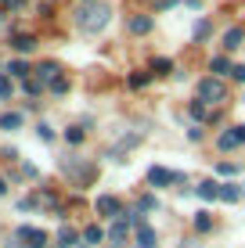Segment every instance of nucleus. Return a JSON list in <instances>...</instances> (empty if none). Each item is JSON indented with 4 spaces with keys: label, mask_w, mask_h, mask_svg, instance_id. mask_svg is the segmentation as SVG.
Listing matches in <instances>:
<instances>
[{
    "label": "nucleus",
    "mask_w": 245,
    "mask_h": 248,
    "mask_svg": "<svg viewBox=\"0 0 245 248\" xmlns=\"http://www.w3.org/2000/svg\"><path fill=\"white\" fill-rule=\"evenodd\" d=\"M198 194H202L206 202H213V198H220V187H216L213 180H202V184H198Z\"/></svg>",
    "instance_id": "nucleus-15"
},
{
    "label": "nucleus",
    "mask_w": 245,
    "mask_h": 248,
    "mask_svg": "<svg viewBox=\"0 0 245 248\" xmlns=\"http://www.w3.org/2000/svg\"><path fill=\"white\" fill-rule=\"evenodd\" d=\"M184 176L180 173H170V169H163V166H151L148 169V184L151 187H166V184H180Z\"/></svg>",
    "instance_id": "nucleus-3"
},
{
    "label": "nucleus",
    "mask_w": 245,
    "mask_h": 248,
    "mask_svg": "<svg viewBox=\"0 0 245 248\" xmlns=\"http://www.w3.org/2000/svg\"><path fill=\"white\" fill-rule=\"evenodd\" d=\"M11 47L18 50V54H29V50L36 47V36H29V32H22V36H15V40H11Z\"/></svg>",
    "instance_id": "nucleus-8"
},
{
    "label": "nucleus",
    "mask_w": 245,
    "mask_h": 248,
    "mask_svg": "<svg viewBox=\"0 0 245 248\" xmlns=\"http://www.w3.org/2000/svg\"><path fill=\"white\" fill-rule=\"evenodd\" d=\"M216 173H220V176H234V173H238V166H227V162H220V166H216Z\"/></svg>",
    "instance_id": "nucleus-27"
},
{
    "label": "nucleus",
    "mask_w": 245,
    "mask_h": 248,
    "mask_svg": "<svg viewBox=\"0 0 245 248\" xmlns=\"http://www.w3.org/2000/svg\"><path fill=\"white\" fill-rule=\"evenodd\" d=\"M108 7L105 4H90V7H83L80 15H76V22H80V29L83 32H98V29H105L108 25Z\"/></svg>",
    "instance_id": "nucleus-1"
},
{
    "label": "nucleus",
    "mask_w": 245,
    "mask_h": 248,
    "mask_svg": "<svg viewBox=\"0 0 245 248\" xmlns=\"http://www.w3.org/2000/svg\"><path fill=\"white\" fill-rule=\"evenodd\" d=\"M50 90H54V93H65V90H69V79H65V76H58V79L50 83Z\"/></svg>",
    "instance_id": "nucleus-23"
},
{
    "label": "nucleus",
    "mask_w": 245,
    "mask_h": 248,
    "mask_svg": "<svg viewBox=\"0 0 245 248\" xmlns=\"http://www.w3.org/2000/svg\"><path fill=\"white\" fill-rule=\"evenodd\" d=\"M40 90H44V83H40V79H25V93H40Z\"/></svg>",
    "instance_id": "nucleus-26"
},
{
    "label": "nucleus",
    "mask_w": 245,
    "mask_h": 248,
    "mask_svg": "<svg viewBox=\"0 0 245 248\" xmlns=\"http://www.w3.org/2000/svg\"><path fill=\"white\" fill-rule=\"evenodd\" d=\"M0 4H4V7H18L22 0H0Z\"/></svg>",
    "instance_id": "nucleus-31"
},
{
    "label": "nucleus",
    "mask_w": 245,
    "mask_h": 248,
    "mask_svg": "<svg viewBox=\"0 0 245 248\" xmlns=\"http://www.w3.org/2000/svg\"><path fill=\"white\" fill-rule=\"evenodd\" d=\"M65 140H69V144H80V140H83V130H80V126H69V130H65Z\"/></svg>",
    "instance_id": "nucleus-22"
},
{
    "label": "nucleus",
    "mask_w": 245,
    "mask_h": 248,
    "mask_svg": "<svg viewBox=\"0 0 245 248\" xmlns=\"http://www.w3.org/2000/svg\"><path fill=\"white\" fill-rule=\"evenodd\" d=\"M231 76H234L238 83H245V65H234V72H231Z\"/></svg>",
    "instance_id": "nucleus-30"
},
{
    "label": "nucleus",
    "mask_w": 245,
    "mask_h": 248,
    "mask_svg": "<svg viewBox=\"0 0 245 248\" xmlns=\"http://www.w3.org/2000/svg\"><path fill=\"white\" fill-rule=\"evenodd\" d=\"M145 83H148V72H133L130 76V87H145Z\"/></svg>",
    "instance_id": "nucleus-25"
},
{
    "label": "nucleus",
    "mask_w": 245,
    "mask_h": 248,
    "mask_svg": "<svg viewBox=\"0 0 245 248\" xmlns=\"http://www.w3.org/2000/svg\"><path fill=\"white\" fill-rule=\"evenodd\" d=\"M234 130H238V137H242V144H245V126H234Z\"/></svg>",
    "instance_id": "nucleus-32"
},
{
    "label": "nucleus",
    "mask_w": 245,
    "mask_h": 248,
    "mask_svg": "<svg viewBox=\"0 0 245 248\" xmlns=\"http://www.w3.org/2000/svg\"><path fill=\"white\" fill-rule=\"evenodd\" d=\"M36 72H40V83H54V79H58V65H54V62H44Z\"/></svg>",
    "instance_id": "nucleus-12"
},
{
    "label": "nucleus",
    "mask_w": 245,
    "mask_h": 248,
    "mask_svg": "<svg viewBox=\"0 0 245 248\" xmlns=\"http://www.w3.org/2000/svg\"><path fill=\"white\" fill-rule=\"evenodd\" d=\"M209 36V22H195V40H206Z\"/></svg>",
    "instance_id": "nucleus-24"
},
{
    "label": "nucleus",
    "mask_w": 245,
    "mask_h": 248,
    "mask_svg": "<svg viewBox=\"0 0 245 248\" xmlns=\"http://www.w3.org/2000/svg\"><path fill=\"white\" fill-rule=\"evenodd\" d=\"M0 97H11V79L7 76H0Z\"/></svg>",
    "instance_id": "nucleus-28"
},
{
    "label": "nucleus",
    "mask_w": 245,
    "mask_h": 248,
    "mask_svg": "<svg viewBox=\"0 0 245 248\" xmlns=\"http://www.w3.org/2000/svg\"><path fill=\"white\" fill-rule=\"evenodd\" d=\"M0 194H7V184H4V180H0Z\"/></svg>",
    "instance_id": "nucleus-33"
},
{
    "label": "nucleus",
    "mask_w": 245,
    "mask_h": 248,
    "mask_svg": "<svg viewBox=\"0 0 245 248\" xmlns=\"http://www.w3.org/2000/svg\"><path fill=\"white\" fill-rule=\"evenodd\" d=\"M209 68H213V76H227V72H234V65L227 62L224 54H220V58H213V62H209Z\"/></svg>",
    "instance_id": "nucleus-14"
},
{
    "label": "nucleus",
    "mask_w": 245,
    "mask_h": 248,
    "mask_svg": "<svg viewBox=\"0 0 245 248\" xmlns=\"http://www.w3.org/2000/svg\"><path fill=\"white\" fill-rule=\"evenodd\" d=\"M220 198H224V202H238V198H242V191H238L234 184H224V187H220Z\"/></svg>",
    "instance_id": "nucleus-19"
},
{
    "label": "nucleus",
    "mask_w": 245,
    "mask_h": 248,
    "mask_svg": "<svg viewBox=\"0 0 245 248\" xmlns=\"http://www.w3.org/2000/svg\"><path fill=\"white\" fill-rule=\"evenodd\" d=\"M191 115H195V119H209V112H206V108L198 105V101H195V105H191Z\"/></svg>",
    "instance_id": "nucleus-29"
},
{
    "label": "nucleus",
    "mask_w": 245,
    "mask_h": 248,
    "mask_svg": "<svg viewBox=\"0 0 245 248\" xmlns=\"http://www.w3.org/2000/svg\"><path fill=\"white\" fill-rule=\"evenodd\" d=\"M15 237H18V241H29V248H44L47 245V234H44V230H36V227H18V230H15Z\"/></svg>",
    "instance_id": "nucleus-4"
},
{
    "label": "nucleus",
    "mask_w": 245,
    "mask_h": 248,
    "mask_svg": "<svg viewBox=\"0 0 245 248\" xmlns=\"http://www.w3.org/2000/svg\"><path fill=\"white\" fill-rule=\"evenodd\" d=\"M242 40H245L242 25H231V29L224 32V50H238V47H242Z\"/></svg>",
    "instance_id": "nucleus-5"
},
{
    "label": "nucleus",
    "mask_w": 245,
    "mask_h": 248,
    "mask_svg": "<svg viewBox=\"0 0 245 248\" xmlns=\"http://www.w3.org/2000/svg\"><path fill=\"white\" fill-rule=\"evenodd\" d=\"M98 212L101 216H119V202H115L112 194H101L98 198Z\"/></svg>",
    "instance_id": "nucleus-6"
},
{
    "label": "nucleus",
    "mask_w": 245,
    "mask_h": 248,
    "mask_svg": "<svg viewBox=\"0 0 245 248\" xmlns=\"http://www.w3.org/2000/svg\"><path fill=\"white\" fill-rule=\"evenodd\" d=\"M108 237H112V245H115V248H123V241H126V223H123V219H119V223H115L112 230H108Z\"/></svg>",
    "instance_id": "nucleus-16"
},
{
    "label": "nucleus",
    "mask_w": 245,
    "mask_h": 248,
    "mask_svg": "<svg viewBox=\"0 0 245 248\" xmlns=\"http://www.w3.org/2000/svg\"><path fill=\"white\" fill-rule=\"evenodd\" d=\"M7 76H22V79H25V76H29V65H25V62H11V65H7Z\"/></svg>",
    "instance_id": "nucleus-21"
},
{
    "label": "nucleus",
    "mask_w": 245,
    "mask_h": 248,
    "mask_svg": "<svg viewBox=\"0 0 245 248\" xmlns=\"http://www.w3.org/2000/svg\"><path fill=\"white\" fill-rule=\"evenodd\" d=\"M216 144H220L224 151H231V148H238V144H242V137H238V130H224V133H220V140H216Z\"/></svg>",
    "instance_id": "nucleus-9"
},
{
    "label": "nucleus",
    "mask_w": 245,
    "mask_h": 248,
    "mask_svg": "<svg viewBox=\"0 0 245 248\" xmlns=\"http://www.w3.org/2000/svg\"><path fill=\"white\" fill-rule=\"evenodd\" d=\"M195 230H198V234H209V230H213V219H209V212H198V216H195Z\"/></svg>",
    "instance_id": "nucleus-18"
},
{
    "label": "nucleus",
    "mask_w": 245,
    "mask_h": 248,
    "mask_svg": "<svg viewBox=\"0 0 245 248\" xmlns=\"http://www.w3.org/2000/svg\"><path fill=\"white\" fill-rule=\"evenodd\" d=\"M137 248H155V230H151L148 223L137 227Z\"/></svg>",
    "instance_id": "nucleus-7"
},
{
    "label": "nucleus",
    "mask_w": 245,
    "mask_h": 248,
    "mask_svg": "<svg viewBox=\"0 0 245 248\" xmlns=\"http://www.w3.org/2000/svg\"><path fill=\"white\" fill-rule=\"evenodd\" d=\"M101 237H105V234H101V227H87V230H83V241H87V245H98Z\"/></svg>",
    "instance_id": "nucleus-20"
},
{
    "label": "nucleus",
    "mask_w": 245,
    "mask_h": 248,
    "mask_svg": "<svg viewBox=\"0 0 245 248\" xmlns=\"http://www.w3.org/2000/svg\"><path fill=\"white\" fill-rule=\"evenodd\" d=\"M195 101H206V105H224V101H227V87L216 79V76H209V79H198Z\"/></svg>",
    "instance_id": "nucleus-2"
},
{
    "label": "nucleus",
    "mask_w": 245,
    "mask_h": 248,
    "mask_svg": "<svg viewBox=\"0 0 245 248\" xmlns=\"http://www.w3.org/2000/svg\"><path fill=\"white\" fill-rule=\"evenodd\" d=\"M148 29H151V18H148V15H137V18H130V32H137V36H145Z\"/></svg>",
    "instance_id": "nucleus-13"
},
{
    "label": "nucleus",
    "mask_w": 245,
    "mask_h": 248,
    "mask_svg": "<svg viewBox=\"0 0 245 248\" xmlns=\"http://www.w3.org/2000/svg\"><path fill=\"white\" fill-rule=\"evenodd\" d=\"M76 241H80V234H76L72 227H62V230H58V245H62V248H72Z\"/></svg>",
    "instance_id": "nucleus-11"
},
{
    "label": "nucleus",
    "mask_w": 245,
    "mask_h": 248,
    "mask_svg": "<svg viewBox=\"0 0 245 248\" xmlns=\"http://www.w3.org/2000/svg\"><path fill=\"white\" fill-rule=\"evenodd\" d=\"M151 72H155V76H170L173 72V62H170V58H151Z\"/></svg>",
    "instance_id": "nucleus-10"
},
{
    "label": "nucleus",
    "mask_w": 245,
    "mask_h": 248,
    "mask_svg": "<svg viewBox=\"0 0 245 248\" xmlns=\"http://www.w3.org/2000/svg\"><path fill=\"white\" fill-rule=\"evenodd\" d=\"M18 126H22V115H18V112L0 115V130H18Z\"/></svg>",
    "instance_id": "nucleus-17"
}]
</instances>
